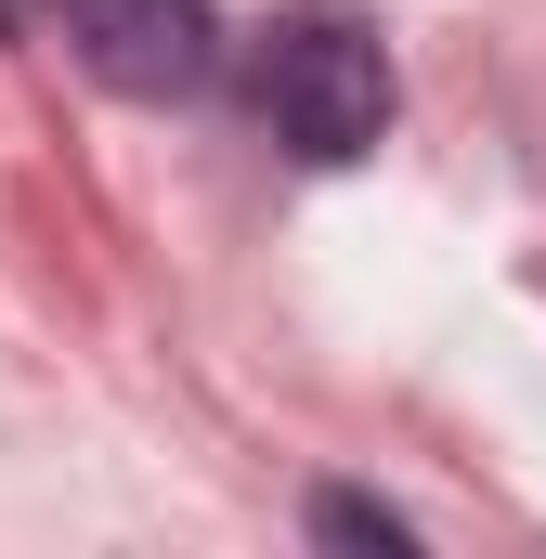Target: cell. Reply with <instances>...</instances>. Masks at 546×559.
<instances>
[{
	"mask_svg": "<svg viewBox=\"0 0 546 559\" xmlns=\"http://www.w3.org/2000/svg\"><path fill=\"white\" fill-rule=\"evenodd\" d=\"M66 39L131 105H195L222 79V13L209 0H66Z\"/></svg>",
	"mask_w": 546,
	"mask_h": 559,
	"instance_id": "cell-2",
	"label": "cell"
},
{
	"mask_svg": "<svg viewBox=\"0 0 546 559\" xmlns=\"http://www.w3.org/2000/svg\"><path fill=\"white\" fill-rule=\"evenodd\" d=\"M248 105H261V131L286 156H312V169H352L365 143L391 131V39L365 26V13H339V0H312V13H286L261 39V79H248Z\"/></svg>",
	"mask_w": 546,
	"mask_h": 559,
	"instance_id": "cell-1",
	"label": "cell"
},
{
	"mask_svg": "<svg viewBox=\"0 0 546 559\" xmlns=\"http://www.w3.org/2000/svg\"><path fill=\"white\" fill-rule=\"evenodd\" d=\"M312 534H325V547H378V559L416 547V521H404V508H378V495H312Z\"/></svg>",
	"mask_w": 546,
	"mask_h": 559,
	"instance_id": "cell-3",
	"label": "cell"
}]
</instances>
